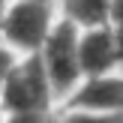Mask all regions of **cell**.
<instances>
[{"instance_id":"6da1fadb","label":"cell","mask_w":123,"mask_h":123,"mask_svg":"<svg viewBox=\"0 0 123 123\" xmlns=\"http://www.w3.org/2000/svg\"><path fill=\"white\" fill-rule=\"evenodd\" d=\"M54 84L48 78L45 60L39 51L24 54L15 60L12 72L6 75L3 87H0V102H3L6 114H24V111H51L54 108Z\"/></svg>"},{"instance_id":"7a4b0ae2","label":"cell","mask_w":123,"mask_h":123,"mask_svg":"<svg viewBox=\"0 0 123 123\" xmlns=\"http://www.w3.org/2000/svg\"><path fill=\"white\" fill-rule=\"evenodd\" d=\"M78 39H81V27L60 15V21L48 33L45 45L39 48L42 60H45V69H48V78L54 84V93L60 99H66L84 78L81 57H78Z\"/></svg>"},{"instance_id":"3957f363","label":"cell","mask_w":123,"mask_h":123,"mask_svg":"<svg viewBox=\"0 0 123 123\" xmlns=\"http://www.w3.org/2000/svg\"><path fill=\"white\" fill-rule=\"evenodd\" d=\"M54 24V0H9L3 6V42L21 54L39 51Z\"/></svg>"},{"instance_id":"277c9868","label":"cell","mask_w":123,"mask_h":123,"mask_svg":"<svg viewBox=\"0 0 123 123\" xmlns=\"http://www.w3.org/2000/svg\"><path fill=\"white\" fill-rule=\"evenodd\" d=\"M72 108L123 114V75L105 72V75L81 78V84L63 99V111H72Z\"/></svg>"},{"instance_id":"5b68a950","label":"cell","mask_w":123,"mask_h":123,"mask_svg":"<svg viewBox=\"0 0 123 123\" xmlns=\"http://www.w3.org/2000/svg\"><path fill=\"white\" fill-rule=\"evenodd\" d=\"M78 57H81V72L87 75H105L120 66L117 36L114 24H99V27H84L78 39Z\"/></svg>"},{"instance_id":"8992f818","label":"cell","mask_w":123,"mask_h":123,"mask_svg":"<svg viewBox=\"0 0 123 123\" xmlns=\"http://www.w3.org/2000/svg\"><path fill=\"white\" fill-rule=\"evenodd\" d=\"M60 15L75 21L81 30L111 24V0H60Z\"/></svg>"},{"instance_id":"52a82bcc","label":"cell","mask_w":123,"mask_h":123,"mask_svg":"<svg viewBox=\"0 0 123 123\" xmlns=\"http://www.w3.org/2000/svg\"><path fill=\"white\" fill-rule=\"evenodd\" d=\"M60 123H123V114H111V111H81V108H72V111H63Z\"/></svg>"},{"instance_id":"ba28073f","label":"cell","mask_w":123,"mask_h":123,"mask_svg":"<svg viewBox=\"0 0 123 123\" xmlns=\"http://www.w3.org/2000/svg\"><path fill=\"white\" fill-rule=\"evenodd\" d=\"M3 123H54L51 111H24V114H6Z\"/></svg>"},{"instance_id":"9c48e42d","label":"cell","mask_w":123,"mask_h":123,"mask_svg":"<svg viewBox=\"0 0 123 123\" xmlns=\"http://www.w3.org/2000/svg\"><path fill=\"white\" fill-rule=\"evenodd\" d=\"M12 66H15V48L3 42V45H0V87H3L6 75L12 72Z\"/></svg>"},{"instance_id":"30bf717a","label":"cell","mask_w":123,"mask_h":123,"mask_svg":"<svg viewBox=\"0 0 123 123\" xmlns=\"http://www.w3.org/2000/svg\"><path fill=\"white\" fill-rule=\"evenodd\" d=\"M111 24H123V0H111Z\"/></svg>"},{"instance_id":"8fae6325","label":"cell","mask_w":123,"mask_h":123,"mask_svg":"<svg viewBox=\"0 0 123 123\" xmlns=\"http://www.w3.org/2000/svg\"><path fill=\"white\" fill-rule=\"evenodd\" d=\"M114 36H117V51H120V66H123V24H114Z\"/></svg>"},{"instance_id":"7c38bea8","label":"cell","mask_w":123,"mask_h":123,"mask_svg":"<svg viewBox=\"0 0 123 123\" xmlns=\"http://www.w3.org/2000/svg\"><path fill=\"white\" fill-rule=\"evenodd\" d=\"M0 42H3V9H0Z\"/></svg>"},{"instance_id":"4fadbf2b","label":"cell","mask_w":123,"mask_h":123,"mask_svg":"<svg viewBox=\"0 0 123 123\" xmlns=\"http://www.w3.org/2000/svg\"><path fill=\"white\" fill-rule=\"evenodd\" d=\"M6 120V108H3V102H0V123Z\"/></svg>"},{"instance_id":"5bb4252c","label":"cell","mask_w":123,"mask_h":123,"mask_svg":"<svg viewBox=\"0 0 123 123\" xmlns=\"http://www.w3.org/2000/svg\"><path fill=\"white\" fill-rule=\"evenodd\" d=\"M6 3H9V0H0V9H3V6H6Z\"/></svg>"},{"instance_id":"9a60e30c","label":"cell","mask_w":123,"mask_h":123,"mask_svg":"<svg viewBox=\"0 0 123 123\" xmlns=\"http://www.w3.org/2000/svg\"><path fill=\"white\" fill-rule=\"evenodd\" d=\"M54 123H60V120H54Z\"/></svg>"}]
</instances>
